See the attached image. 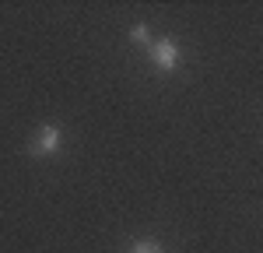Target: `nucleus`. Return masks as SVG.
<instances>
[{
    "instance_id": "nucleus-1",
    "label": "nucleus",
    "mask_w": 263,
    "mask_h": 253,
    "mask_svg": "<svg viewBox=\"0 0 263 253\" xmlns=\"http://www.w3.org/2000/svg\"><path fill=\"white\" fill-rule=\"evenodd\" d=\"M57 148H60V127H57V123H46L39 130V137L32 141L28 151H32L35 158H46V155H57Z\"/></svg>"
},
{
    "instance_id": "nucleus-2",
    "label": "nucleus",
    "mask_w": 263,
    "mask_h": 253,
    "mask_svg": "<svg viewBox=\"0 0 263 253\" xmlns=\"http://www.w3.org/2000/svg\"><path fill=\"white\" fill-rule=\"evenodd\" d=\"M151 60L158 63L162 70H172V67L179 63V49H176V42H172V39H158V42H151Z\"/></svg>"
},
{
    "instance_id": "nucleus-3",
    "label": "nucleus",
    "mask_w": 263,
    "mask_h": 253,
    "mask_svg": "<svg viewBox=\"0 0 263 253\" xmlns=\"http://www.w3.org/2000/svg\"><path fill=\"white\" fill-rule=\"evenodd\" d=\"M130 253H162V250H158L155 243H147V239H144V243H137V246H134Z\"/></svg>"
},
{
    "instance_id": "nucleus-4",
    "label": "nucleus",
    "mask_w": 263,
    "mask_h": 253,
    "mask_svg": "<svg viewBox=\"0 0 263 253\" xmlns=\"http://www.w3.org/2000/svg\"><path fill=\"white\" fill-rule=\"evenodd\" d=\"M130 39H134V42H147V28H144V25H137V28L130 32Z\"/></svg>"
}]
</instances>
